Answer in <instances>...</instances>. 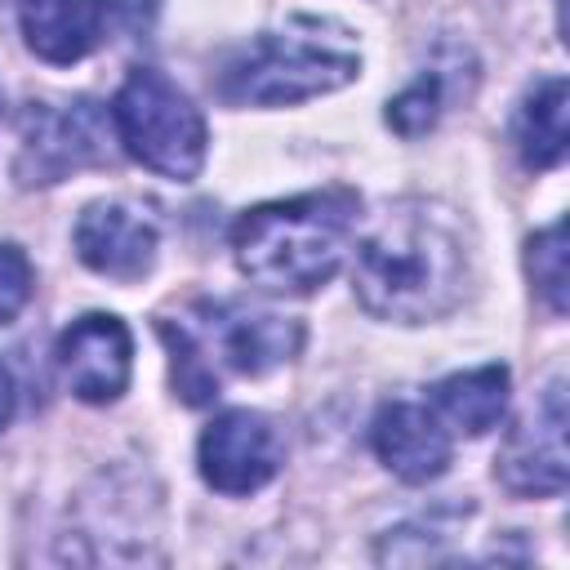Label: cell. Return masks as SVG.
Instances as JSON below:
<instances>
[{
  "mask_svg": "<svg viewBox=\"0 0 570 570\" xmlns=\"http://www.w3.org/2000/svg\"><path fill=\"white\" fill-rule=\"evenodd\" d=\"M525 272L539 289V298L566 316L570 307V276H566V223H552L525 240Z\"/></svg>",
  "mask_w": 570,
  "mask_h": 570,
  "instance_id": "15",
  "label": "cell"
},
{
  "mask_svg": "<svg viewBox=\"0 0 570 570\" xmlns=\"http://www.w3.org/2000/svg\"><path fill=\"white\" fill-rule=\"evenodd\" d=\"M566 107H570V89H566V76H543L521 111H517V156L525 169H557L566 160V142H570V129H566Z\"/></svg>",
  "mask_w": 570,
  "mask_h": 570,
  "instance_id": "14",
  "label": "cell"
},
{
  "mask_svg": "<svg viewBox=\"0 0 570 570\" xmlns=\"http://www.w3.org/2000/svg\"><path fill=\"white\" fill-rule=\"evenodd\" d=\"M187 338L205 356L214 374H267L285 365L303 347V325L281 312H263L249 303H196L191 321H183Z\"/></svg>",
  "mask_w": 570,
  "mask_h": 570,
  "instance_id": "6",
  "label": "cell"
},
{
  "mask_svg": "<svg viewBox=\"0 0 570 570\" xmlns=\"http://www.w3.org/2000/svg\"><path fill=\"white\" fill-rule=\"evenodd\" d=\"M71 245L89 272L129 285V281H142L151 272L160 232H156L151 214L129 205V200H94L76 218Z\"/></svg>",
  "mask_w": 570,
  "mask_h": 570,
  "instance_id": "10",
  "label": "cell"
},
{
  "mask_svg": "<svg viewBox=\"0 0 570 570\" xmlns=\"http://www.w3.org/2000/svg\"><path fill=\"white\" fill-rule=\"evenodd\" d=\"M374 454L387 472H396L410 485H428L450 468V428L419 401H392L374 414L370 428Z\"/></svg>",
  "mask_w": 570,
  "mask_h": 570,
  "instance_id": "11",
  "label": "cell"
},
{
  "mask_svg": "<svg viewBox=\"0 0 570 570\" xmlns=\"http://www.w3.org/2000/svg\"><path fill=\"white\" fill-rule=\"evenodd\" d=\"M508 365H481V370H463L450 374L432 387V414L463 436H485L503 410H508Z\"/></svg>",
  "mask_w": 570,
  "mask_h": 570,
  "instance_id": "13",
  "label": "cell"
},
{
  "mask_svg": "<svg viewBox=\"0 0 570 570\" xmlns=\"http://www.w3.org/2000/svg\"><path fill=\"white\" fill-rule=\"evenodd\" d=\"M58 374L76 401L107 405L129 387L134 370V338L120 316L111 312H89L71 321L58 338Z\"/></svg>",
  "mask_w": 570,
  "mask_h": 570,
  "instance_id": "9",
  "label": "cell"
},
{
  "mask_svg": "<svg viewBox=\"0 0 570 570\" xmlns=\"http://www.w3.org/2000/svg\"><path fill=\"white\" fill-rule=\"evenodd\" d=\"M13 405H18V392H13V374L4 370V361H0V432L9 428V419H13Z\"/></svg>",
  "mask_w": 570,
  "mask_h": 570,
  "instance_id": "18",
  "label": "cell"
},
{
  "mask_svg": "<svg viewBox=\"0 0 570 570\" xmlns=\"http://www.w3.org/2000/svg\"><path fill=\"white\" fill-rule=\"evenodd\" d=\"M27 49L53 67H71L102 45L98 0H18Z\"/></svg>",
  "mask_w": 570,
  "mask_h": 570,
  "instance_id": "12",
  "label": "cell"
},
{
  "mask_svg": "<svg viewBox=\"0 0 570 570\" xmlns=\"http://www.w3.org/2000/svg\"><path fill=\"white\" fill-rule=\"evenodd\" d=\"M494 476L508 494L543 499L566 490V383L552 379L543 396L517 419L494 459Z\"/></svg>",
  "mask_w": 570,
  "mask_h": 570,
  "instance_id": "7",
  "label": "cell"
},
{
  "mask_svg": "<svg viewBox=\"0 0 570 570\" xmlns=\"http://www.w3.org/2000/svg\"><path fill=\"white\" fill-rule=\"evenodd\" d=\"M361 196L352 187H321L289 200L254 205L232 227L236 267L272 294H312L321 289L352 240Z\"/></svg>",
  "mask_w": 570,
  "mask_h": 570,
  "instance_id": "2",
  "label": "cell"
},
{
  "mask_svg": "<svg viewBox=\"0 0 570 570\" xmlns=\"http://www.w3.org/2000/svg\"><path fill=\"white\" fill-rule=\"evenodd\" d=\"M196 463H200L205 485H214L218 494H254L281 472L285 445H281V432L272 428L267 414L223 410L200 432Z\"/></svg>",
  "mask_w": 570,
  "mask_h": 570,
  "instance_id": "8",
  "label": "cell"
},
{
  "mask_svg": "<svg viewBox=\"0 0 570 570\" xmlns=\"http://www.w3.org/2000/svg\"><path fill=\"white\" fill-rule=\"evenodd\" d=\"M31 263L18 245H0V325L13 321L31 298Z\"/></svg>",
  "mask_w": 570,
  "mask_h": 570,
  "instance_id": "17",
  "label": "cell"
},
{
  "mask_svg": "<svg viewBox=\"0 0 570 570\" xmlns=\"http://www.w3.org/2000/svg\"><path fill=\"white\" fill-rule=\"evenodd\" d=\"M307 31H263L240 49L223 76L218 94L232 107H289L356 80L361 58L343 36H321L316 22Z\"/></svg>",
  "mask_w": 570,
  "mask_h": 570,
  "instance_id": "3",
  "label": "cell"
},
{
  "mask_svg": "<svg viewBox=\"0 0 570 570\" xmlns=\"http://www.w3.org/2000/svg\"><path fill=\"white\" fill-rule=\"evenodd\" d=\"M441 116V76L436 71H423L414 76L392 102H387V125L401 134V138H419L436 125Z\"/></svg>",
  "mask_w": 570,
  "mask_h": 570,
  "instance_id": "16",
  "label": "cell"
},
{
  "mask_svg": "<svg viewBox=\"0 0 570 570\" xmlns=\"http://www.w3.org/2000/svg\"><path fill=\"white\" fill-rule=\"evenodd\" d=\"M472 249L463 218L441 200H396L356 245V303L396 325L454 312L468 294Z\"/></svg>",
  "mask_w": 570,
  "mask_h": 570,
  "instance_id": "1",
  "label": "cell"
},
{
  "mask_svg": "<svg viewBox=\"0 0 570 570\" xmlns=\"http://www.w3.org/2000/svg\"><path fill=\"white\" fill-rule=\"evenodd\" d=\"M111 160V111L89 98L71 102H31L18 120V160L13 174L22 187L58 183L89 165Z\"/></svg>",
  "mask_w": 570,
  "mask_h": 570,
  "instance_id": "5",
  "label": "cell"
},
{
  "mask_svg": "<svg viewBox=\"0 0 570 570\" xmlns=\"http://www.w3.org/2000/svg\"><path fill=\"white\" fill-rule=\"evenodd\" d=\"M111 129L125 151L160 178L187 183L205 165V116L156 67H134L111 98Z\"/></svg>",
  "mask_w": 570,
  "mask_h": 570,
  "instance_id": "4",
  "label": "cell"
}]
</instances>
